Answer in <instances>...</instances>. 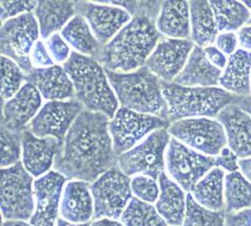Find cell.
<instances>
[{
    "mask_svg": "<svg viewBox=\"0 0 251 226\" xmlns=\"http://www.w3.org/2000/svg\"><path fill=\"white\" fill-rule=\"evenodd\" d=\"M91 226H125L122 222H118L114 219H109V218H102L99 219L94 222H92Z\"/></svg>",
    "mask_w": 251,
    "mask_h": 226,
    "instance_id": "46",
    "label": "cell"
},
{
    "mask_svg": "<svg viewBox=\"0 0 251 226\" xmlns=\"http://www.w3.org/2000/svg\"><path fill=\"white\" fill-rule=\"evenodd\" d=\"M91 183L70 180L65 185L60 202V216L72 223H87L94 215Z\"/></svg>",
    "mask_w": 251,
    "mask_h": 226,
    "instance_id": "21",
    "label": "cell"
},
{
    "mask_svg": "<svg viewBox=\"0 0 251 226\" xmlns=\"http://www.w3.org/2000/svg\"><path fill=\"white\" fill-rule=\"evenodd\" d=\"M225 171L220 167L211 169L190 193L201 206L211 210H225Z\"/></svg>",
    "mask_w": 251,
    "mask_h": 226,
    "instance_id": "29",
    "label": "cell"
},
{
    "mask_svg": "<svg viewBox=\"0 0 251 226\" xmlns=\"http://www.w3.org/2000/svg\"><path fill=\"white\" fill-rule=\"evenodd\" d=\"M23 132L12 131L1 126V168L20 162L23 157Z\"/></svg>",
    "mask_w": 251,
    "mask_h": 226,
    "instance_id": "35",
    "label": "cell"
},
{
    "mask_svg": "<svg viewBox=\"0 0 251 226\" xmlns=\"http://www.w3.org/2000/svg\"><path fill=\"white\" fill-rule=\"evenodd\" d=\"M91 222H87V223H72V222H69L65 219L62 218H58L56 226H91Z\"/></svg>",
    "mask_w": 251,
    "mask_h": 226,
    "instance_id": "48",
    "label": "cell"
},
{
    "mask_svg": "<svg viewBox=\"0 0 251 226\" xmlns=\"http://www.w3.org/2000/svg\"><path fill=\"white\" fill-rule=\"evenodd\" d=\"M125 226H167L155 206L133 197L121 217Z\"/></svg>",
    "mask_w": 251,
    "mask_h": 226,
    "instance_id": "32",
    "label": "cell"
},
{
    "mask_svg": "<svg viewBox=\"0 0 251 226\" xmlns=\"http://www.w3.org/2000/svg\"><path fill=\"white\" fill-rule=\"evenodd\" d=\"M31 60L34 68H48L55 65V61L52 58L50 52H49L47 45L40 39L33 48Z\"/></svg>",
    "mask_w": 251,
    "mask_h": 226,
    "instance_id": "39",
    "label": "cell"
},
{
    "mask_svg": "<svg viewBox=\"0 0 251 226\" xmlns=\"http://www.w3.org/2000/svg\"><path fill=\"white\" fill-rule=\"evenodd\" d=\"M66 72L73 82L75 98L85 110L100 112L113 118L120 109L117 97L111 87L108 75L100 62L73 51L64 63Z\"/></svg>",
    "mask_w": 251,
    "mask_h": 226,
    "instance_id": "3",
    "label": "cell"
},
{
    "mask_svg": "<svg viewBox=\"0 0 251 226\" xmlns=\"http://www.w3.org/2000/svg\"><path fill=\"white\" fill-rule=\"evenodd\" d=\"M191 39L201 48L212 46L220 31L210 2L206 0H193L189 1Z\"/></svg>",
    "mask_w": 251,
    "mask_h": 226,
    "instance_id": "27",
    "label": "cell"
},
{
    "mask_svg": "<svg viewBox=\"0 0 251 226\" xmlns=\"http://www.w3.org/2000/svg\"><path fill=\"white\" fill-rule=\"evenodd\" d=\"M226 210H211L201 206L191 194H187L183 226H226Z\"/></svg>",
    "mask_w": 251,
    "mask_h": 226,
    "instance_id": "33",
    "label": "cell"
},
{
    "mask_svg": "<svg viewBox=\"0 0 251 226\" xmlns=\"http://www.w3.org/2000/svg\"><path fill=\"white\" fill-rule=\"evenodd\" d=\"M204 52L207 56V58L210 60V62L212 63L213 66H215L221 70L225 69V67L227 65L228 58L226 57V55L223 53L222 51H220L217 47L213 46V45L208 46V47L204 48Z\"/></svg>",
    "mask_w": 251,
    "mask_h": 226,
    "instance_id": "42",
    "label": "cell"
},
{
    "mask_svg": "<svg viewBox=\"0 0 251 226\" xmlns=\"http://www.w3.org/2000/svg\"><path fill=\"white\" fill-rule=\"evenodd\" d=\"M170 140L167 128L153 131L131 150L118 155L117 166L129 176L144 174L158 181L166 169V152Z\"/></svg>",
    "mask_w": 251,
    "mask_h": 226,
    "instance_id": "7",
    "label": "cell"
},
{
    "mask_svg": "<svg viewBox=\"0 0 251 226\" xmlns=\"http://www.w3.org/2000/svg\"><path fill=\"white\" fill-rule=\"evenodd\" d=\"M159 196L155 203L158 214L171 226H183L187 207V195L176 182L164 171L158 178Z\"/></svg>",
    "mask_w": 251,
    "mask_h": 226,
    "instance_id": "23",
    "label": "cell"
},
{
    "mask_svg": "<svg viewBox=\"0 0 251 226\" xmlns=\"http://www.w3.org/2000/svg\"><path fill=\"white\" fill-rule=\"evenodd\" d=\"M76 14L87 20L102 47L108 45L133 18L120 6L102 1H76Z\"/></svg>",
    "mask_w": 251,
    "mask_h": 226,
    "instance_id": "14",
    "label": "cell"
},
{
    "mask_svg": "<svg viewBox=\"0 0 251 226\" xmlns=\"http://www.w3.org/2000/svg\"><path fill=\"white\" fill-rule=\"evenodd\" d=\"M162 89L171 124L184 118L218 117L239 98L221 87H184L162 81Z\"/></svg>",
    "mask_w": 251,
    "mask_h": 226,
    "instance_id": "5",
    "label": "cell"
},
{
    "mask_svg": "<svg viewBox=\"0 0 251 226\" xmlns=\"http://www.w3.org/2000/svg\"><path fill=\"white\" fill-rule=\"evenodd\" d=\"M68 181L55 170L34 181L35 210L30 219L33 226H56L62 192Z\"/></svg>",
    "mask_w": 251,
    "mask_h": 226,
    "instance_id": "15",
    "label": "cell"
},
{
    "mask_svg": "<svg viewBox=\"0 0 251 226\" xmlns=\"http://www.w3.org/2000/svg\"><path fill=\"white\" fill-rule=\"evenodd\" d=\"M46 45L52 58L57 63L66 62L72 53L71 50H70L69 45L59 33L54 34L50 38L47 39Z\"/></svg>",
    "mask_w": 251,
    "mask_h": 226,
    "instance_id": "38",
    "label": "cell"
},
{
    "mask_svg": "<svg viewBox=\"0 0 251 226\" xmlns=\"http://www.w3.org/2000/svg\"><path fill=\"white\" fill-rule=\"evenodd\" d=\"M226 226H251V208L226 215Z\"/></svg>",
    "mask_w": 251,
    "mask_h": 226,
    "instance_id": "43",
    "label": "cell"
},
{
    "mask_svg": "<svg viewBox=\"0 0 251 226\" xmlns=\"http://www.w3.org/2000/svg\"><path fill=\"white\" fill-rule=\"evenodd\" d=\"M170 136L201 153L217 157L227 145L224 127L218 119L209 117L184 118L168 128Z\"/></svg>",
    "mask_w": 251,
    "mask_h": 226,
    "instance_id": "10",
    "label": "cell"
},
{
    "mask_svg": "<svg viewBox=\"0 0 251 226\" xmlns=\"http://www.w3.org/2000/svg\"><path fill=\"white\" fill-rule=\"evenodd\" d=\"M220 86L238 97L251 95V52L238 49L228 57Z\"/></svg>",
    "mask_w": 251,
    "mask_h": 226,
    "instance_id": "24",
    "label": "cell"
},
{
    "mask_svg": "<svg viewBox=\"0 0 251 226\" xmlns=\"http://www.w3.org/2000/svg\"><path fill=\"white\" fill-rule=\"evenodd\" d=\"M239 165L242 173L251 182V158L241 159L239 161Z\"/></svg>",
    "mask_w": 251,
    "mask_h": 226,
    "instance_id": "45",
    "label": "cell"
},
{
    "mask_svg": "<svg viewBox=\"0 0 251 226\" xmlns=\"http://www.w3.org/2000/svg\"><path fill=\"white\" fill-rule=\"evenodd\" d=\"M239 157L229 147L223 148L221 152L215 157V167L222 168L229 173L239 171Z\"/></svg>",
    "mask_w": 251,
    "mask_h": 226,
    "instance_id": "40",
    "label": "cell"
},
{
    "mask_svg": "<svg viewBox=\"0 0 251 226\" xmlns=\"http://www.w3.org/2000/svg\"><path fill=\"white\" fill-rule=\"evenodd\" d=\"M39 25L34 13L11 18L1 26V55L18 63L25 73L34 68L31 54L35 44L39 40Z\"/></svg>",
    "mask_w": 251,
    "mask_h": 226,
    "instance_id": "9",
    "label": "cell"
},
{
    "mask_svg": "<svg viewBox=\"0 0 251 226\" xmlns=\"http://www.w3.org/2000/svg\"><path fill=\"white\" fill-rule=\"evenodd\" d=\"M131 180V176L125 174L120 167L115 166L91 183L94 219L109 218L116 220L122 217L133 198Z\"/></svg>",
    "mask_w": 251,
    "mask_h": 226,
    "instance_id": "8",
    "label": "cell"
},
{
    "mask_svg": "<svg viewBox=\"0 0 251 226\" xmlns=\"http://www.w3.org/2000/svg\"><path fill=\"white\" fill-rule=\"evenodd\" d=\"M217 119L224 127L230 149L240 159L251 158V115L231 104L219 113Z\"/></svg>",
    "mask_w": 251,
    "mask_h": 226,
    "instance_id": "20",
    "label": "cell"
},
{
    "mask_svg": "<svg viewBox=\"0 0 251 226\" xmlns=\"http://www.w3.org/2000/svg\"><path fill=\"white\" fill-rule=\"evenodd\" d=\"M1 226H33L30 222L23 220H5L2 222Z\"/></svg>",
    "mask_w": 251,
    "mask_h": 226,
    "instance_id": "49",
    "label": "cell"
},
{
    "mask_svg": "<svg viewBox=\"0 0 251 226\" xmlns=\"http://www.w3.org/2000/svg\"><path fill=\"white\" fill-rule=\"evenodd\" d=\"M34 12L39 25L40 37L47 40L58 31L61 32L76 15V1L41 0Z\"/></svg>",
    "mask_w": 251,
    "mask_h": 226,
    "instance_id": "26",
    "label": "cell"
},
{
    "mask_svg": "<svg viewBox=\"0 0 251 226\" xmlns=\"http://www.w3.org/2000/svg\"><path fill=\"white\" fill-rule=\"evenodd\" d=\"M218 29L223 32L241 30L251 18V11L243 1H209Z\"/></svg>",
    "mask_w": 251,
    "mask_h": 226,
    "instance_id": "30",
    "label": "cell"
},
{
    "mask_svg": "<svg viewBox=\"0 0 251 226\" xmlns=\"http://www.w3.org/2000/svg\"><path fill=\"white\" fill-rule=\"evenodd\" d=\"M110 118L100 112L83 110L67 133L55 171L70 180L93 183L117 166L118 155L109 132Z\"/></svg>",
    "mask_w": 251,
    "mask_h": 226,
    "instance_id": "1",
    "label": "cell"
},
{
    "mask_svg": "<svg viewBox=\"0 0 251 226\" xmlns=\"http://www.w3.org/2000/svg\"><path fill=\"white\" fill-rule=\"evenodd\" d=\"M60 35L75 52L97 59L102 51V46L96 39L87 20L76 15L62 29Z\"/></svg>",
    "mask_w": 251,
    "mask_h": 226,
    "instance_id": "28",
    "label": "cell"
},
{
    "mask_svg": "<svg viewBox=\"0 0 251 226\" xmlns=\"http://www.w3.org/2000/svg\"><path fill=\"white\" fill-rule=\"evenodd\" d=\"M239 38L238 35L234 32H223L220 33L219 36L217 37L214 45L220 51H222L225 55H232L238 49Z\"/></svg>",
    "mask_w": 251,
    "mask_h": 226,
    "instance_id": "41",
    "label": "cell"
},
{
    "mask_svg": "<svg viewBox=\"0 0 251 226\" xmlns=\"http://www.w3.org/2000/svg\"><path fill=\"white\" fill-rule=\"evenodd\" d=\"M25 73L14 60L1 56V103L8 102L23 88Z\"/></svg>",
    "mask_w": 251,
    "mask_h": 226,
    "instance_id": "34",
    "label": "cell"
},
{
    "mask_svg": "<svg viewBox=\"0 0 251 226\" xmlns=\"http://www.w3.org/2000/svg\"><path fill=\"white\" fill-rule=\"evenodd\" d=\"M121 108L158 116L169 122L168 105L163 95L162 81L144 66L129 73L106 70Z\"/></svg>",
    "mask_w": 251,
    "mask_h": 226,
    "instance_id": "4",
    "label": "cell"
},
{
    "mask_svg": "<svg viewBox=\"0 0 251 226\" xmlns=\"http://www.w3.org/2000/svg\"><path fill=\"white\" fill-rule=\"evenodd\" d=\"M195 44L192 39L164 37L146 61V67L160 81L173 83L183 71Z\"/></svg>",
    "mask_w": 251,
    "mask_h": 226,
    "instance_id": "16",
    "label": "cell"
},
{
    "mask_svg": "<svg viewBox=\"0 0 251 226\" xmlns=\"http://www.w3.org/2000/svg\"><path fill=\"white\" fill-rule=\"evenodd\" d=\"M156 28L164 37L191 39L189 1H163Z\"/></svg>",
    "mask_w": 251,
    "mask_h": 226,
    "instance_id": "25",
    "label": "cell"
},
{
    "mask_svg": "<svg viewBox=\"0 0 251 226\" xmlns=\"http://www.w3.org/2000/svg\"><path fill=\"white\" fill-rule=\"evenodd\" d=\"M243 2L245 3V4L247 5V8H248V9L251 11V1H243ZM247 25H249V26L251 25V18H250V20L248 21V24H247Z\"/></svg>",
    "mask_w": 251,
    "mask_h": 226,
    "instance_id": "50",
    "label": "cell"
},
{
    "mask_svg": "<svg viewBox=\"0 0 251 226\" xmlns=\"http://www.w3.org/2000/svg\"><path fill=\"white\" fill-rule=\"evenodd\" d=\"M131 189L133 197L147 203H156L159 196V184L157 180L148 175H135L131 180Z\"/></svg>",
    "mask_w": 251,
    "mask_h": 226,
    "instance_id": "36",
    "label": "cell"
},
{
    "mask_svg": "<svg viewBox=\"0 0 251 226\" xmlns=\"http://www.w3.org/2000/svg\"><path fill=\"white\" fill-rule=\"evenodd\" d=\"M251 208V182L240 171L225 176L226 214L239 213Z\"/></svg>",
    "mask_w": 251,
    "mask_h": 226,
    "instance_id": "31",
    "label": "cell"
},
{
    "mask_svg": "<svg viewBox=\"0 0 251 226\" xmlns=\"http://www.w3.org/2000/svg\"><path fill=\"white\" fill-rule=\"evenodd\" d=\"M170 125V122L158 116L120 107L109 122V132L113 141L114 151L117 155L127 152L153 131L168 129Z\"/></svg>",
    "mask_w": 251,
    "mask_h": 226,
    "instance_id": "12",
    "label": "cell"
},
{
    "mask_svg": "<svg viewBox=\"0 0 251 226\" xmlns=\"http://www.w3.org/2000/svg\"><path fill=\"white\" fill-rule=\"evenodd\" d=\"M215 167V157L201 153L171 137L166 152V168L171 179L185 192L194 186Z\"/></svg>",
    "mask_w": 251,
    "mask_h": 226,
    "instance_id": "11",
    "label": "cell"
},
{
    "mask_svg": "<svg viewBox=\"0 0 251 226\" xmlns=\"http://www.w3.org/2000/svg\"><path fill=\"white\" fill-rule=\"evenodd\" d=\"M1 105V126L12 131L23 132L43 107V96L32 84L25 83L15 96Z\"/></svg>",
    "mask_w": 251,
    "mask_h": 226,
    "instance_id": "17",
    "label": "cell"
},
{
    "mask_svg": "<svg viewBox=\"0 0 251 226\" xmlns=\"http://www.w3.org/2000/svg\"><path fill=\"white\" fill-rule=\"evenodd\" d=\"M222 73L223 70L207 58L204 48L195 45L183 71L173 83L184 87H218Z\"/></svg>",
    "mask_w": 251,
    "mask_h": 226,
    "instance_id": "22",
    "label": "cell"
},
{
    "mask_svg": "<svg viewBox=\"0 0 251 226\" xmlns=\"http://www.w3.org/2000/svg\"><path fill=\"white\" fill-rule=\"evenodd\" d=\"M62 145L54 138H38L26 129L23 132V157L25 168L33 176L40 178L51 171Z\"/></svg>",
    "mask_w": 251,
    "mask_h": 226,
    "instance_id": "18",
    "label": "cell"
},
{
    "mask_svg": "<svg viewBox=\"0 0 251 226\" xmlns=\"http://www.w3.org/2000/svg\"><path fill=\"white\" fill-rule=\"evenodd\" d=\"M25 83L35 86L43 98L50 101H68L75 98L73 82L64 66L54 65L48 68H33L25 75Z\"/></svg>",
    "mask_w": 251,
    "mask_h": 226,
    "instance_id": "19",
    "label": "cell"
},
{
    "mask_svg": "<svg viewBox=\"0 0 251 226\" xmlns=\"http://www.w3.org/2000/svg\"><path fill=\"white\" fill-rule=\"evenodd\" d=\"M38 1H8L2 0L0 3V15L2 24L4 21L36 10Z\"/></svg>",
    "mask_w": 251,
    "mask_h": 226,
    "instance_id": "37",
    "label": "cell"
},
{
    "mask_svg": "<svg viewBox=\"0 0 251 226\" xmlns=\"http://www.w3.org/2000/svg\"><path fill=\"white\" fill-rule=\"evenodd\" d=\"M238 38L242 49L251 52V25L242 28L238 33Z\"/></svg>",
    "mask_w": 251,
    "mask_h": 226,
    "instance_id": "44",
    "label": "cell"
},
{
    "mask_svg": "<svg viewBox=\"0 0 251 226\" xmlns=\"http://www.w3.org/2000/svg\"><path fill=\"white\" fill-rule=\"evenodd\" d=\"M235 104L238 105L241 109L247 112L249 115H251V95L246 97H239Z\"/></svg>",
    "mask_w": 251,
    "mask_h": 226,
    "instance_id": "47",
    "label": "cell"
},
{
    "mask_svg": "<svg viewBox=\"0 0 251 226\" xmlns=\"http://www.w3.org/2000/svg\"><path fill=\"white\" fill-rule=\"evenodd\" d=\"M83 110V105L76 98L47 102L27 129L38 138H54L64 143L67 133Z\"/></svg>",
    "mask_w": 251,
    "mask_h": 226,
    "instance_id": "13",
    "label": "cell"
},
{
    "mask_svg": "<svg viewBox=\"0 0 251 226\" xmlns=\"http://www.w3.org/2000/svg\"><path fill=\"white\" fill-rule=\"evenodd\" d=\"M164 36L156 28V19L149 15H137L118 32L97 58L109 71L129 73L146 65Z\"/></svg>",
    "mask_w": 251,
    "mask_h": 226,
    "instance_id": "2",
    "label": "cell"
},
{
    "mask_svg": "<svg viewBox=\"0 0 251 226\" xmlns=\"http://www.w3.org/2000/svg\"><path fill=\"white\" fill-rule=\"evenodd\" d=\"M33 178L23 162L1 168V214L5 220L30 221L35 210Z\"/></svg>",
    "mask_w": 251,
    "mask_h": 226,
    "instance_id": "6",
    "label": "cell"
}]
</instances>
